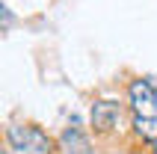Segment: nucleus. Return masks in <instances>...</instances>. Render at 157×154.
<instances>
[{
	"instance_id": "nucleus-6",
	"label": "nucleus",
	"mask_w": 157,
	"mask_h": 154,
	"mask_svg": "<svg viewBox=\"0 0 157 154\" xmlns=\"http://www.w3.org/2000/svg\"><path fill=\"white\" fill-rule=\"evenodd\" d=\"M3 154H15V151H12V148H9V151H3Z\"/></svg>"
},
{
	"instance_id": "nucleus-4",
	"label": "nucleus",
	"mask_w": 157,
	"mask_h": 154,
	"mask_svg": "<svg viewBox=\"0 0 157 154\" xmlns=\"http://www.w3.org/2000/svg\"><path fill=\"white\" fill-rule=\"evenodd\" d=\"M62 148H65V154H89V139L77 128H71L62 133Z\"/></svg>"
},
{
	"instance_id": "nucleus-3",
	"label": "nucleus",
	"mask_w": 157,
	"mask_h": 154,
	"mask_svg": "<svg viewBox=\"0 0 157 154\" xmlns=\"http://www.w3.org/2000/svg\"><path fill=\"white\" fill-rule=\"evenodd\" d=\"M122 121V107L116 101H95L92 104V128L98 133H110Z\"/></svg>"
},
{
	"instance_id": "nucleus-5",
	"label": "nucleus",
	"mask_w": 157,
	"mask_h": 154,
	"mask_svg": "<svg viewBox=\"0 0 157 154\" xmlns=\"http://www.w3.org/2000/svg\"><path fill=\"white\" fill-rule=\"evenodd\" d=\"M151 154H157V139H154V142H151Z\"/></svg>"
},
{
	"instance_id": "nucleus-1",
	"label": "nucleus",
	"mask_w": 157,
	"mask_h": 154,
	"mask_svg": "<svg viewBox=\"0 0 157 154\" xmlns=\"http://www.w3.org/2000/svg\"><path fill=\"white\" fill-rule=\"evenodd\" d=\"M128 98H131V110H133L136 137L154 142L157 139V89L151 86V80L140 77L128 86Z\"/></svg>"
},
{
	"instance_id": "nucleus-2",
	"label": "nucleus",
	"mask_w": 157,
	"mask_h": 154,
	"mask_svg": "<svg viewBox=\"0 0 157 154\" xmlns=\"http://www.w3.org/2000/svg\"><path fill=\"white\" fill-rule=\"evenodd\" d=\"M6 142L15 154H53V142L36 125H12V128H6Z\"/></svg>"
}]
</instances>
